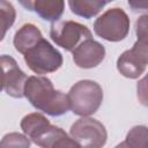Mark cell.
Instances as JSON below:
<instances>
[{
  "mask_svg": "<svg viewBox=\"0 0 148 148\" xmlns=\"http://www.w3.org/2000/svg\"><path fill=\"white\" fill-rule=\"evenodd\" d=\"M24 97L35 109L51 117L62 116L71 109L68 96L56 90L52 81L45 76H29L24 86Z\"/></svg>",
  "mask_w": 148,
  "mask_h": 148,
  "instance_id": "1",
  "label": "cell"
},
{
  "mask_svg": "<svg viewBox=\"0 0 148 148\" xmlns=\"http://www.w3.org/2000/svg\"><path fill=\"white\" fill-rule=\"evenodd\" d=\"M69 108L76 116L88 117L97 112L103 102V89L92 80H81L74 83L68 94Z\"/></svg>",
  "mask_w": 148,
  "mask_h": 148,
  "instance_id": "2",
  "label": "cell"
},
{
  "mask_svg": "<svg viewBox=\"0 0 148 148\" xmlns=\"http://www.w3.org/2000/svg\"><path fill=\"white\" fill-rule=\"evenodd\" d=\"M27 66L36 74L43 75L58 71L62 66L61 53L45 38H42L23 54Z\"/></svg>",
  "mask_w": 148,
  "mask_h": 148,
  "instance_id": "3",
  "label": "cell"
},
{
  "mask_svg": "<svg viewBox=\"0 0 148 148\" xmlns=\"http://www.w3.org/2000/svg\"><path fill=\"white\" fill-rule=\"evenodd\" d=\"M94 31L108 42H120L128 35L130 17L121 8H110L96 18Z\"/></svg>",
  "mask_w": 148,
  "mask_h": 148,
  "instance_id": "4",
  "label": "cell"
},
{
  "mask_svg": "<svg viewBox=\"0 0 148 148\" xmlns=\"http://www.w3.org/2000/svg\"><path fill=\"white\" fill-rule=\"evenodd\" d=\"M51 39L66 51L73 52L82 42L92 38L91 31L75 21H57L50 29Z\"/></svg>",
  "mask_w": 148,
  "mask_h": 148,
  "instance_id": "5",
  "label": "cell"
},
{
  "mask_svg": "<svg viewBox=\"0 0 148 148\" xmlns=\"http://www.w3.org/2000/svg\"><path fill=\"white\" fill-rule=\"evenodd\" d=\"M69 134L80 147L101 148L106 143L108 133L105 126L97 119L82 117L69 130Z\"/></svg>",
  "mask_w": 148,
  "mask_h": 148,
  "instance_id": "6",
  "label": "cell"
},
{
  "mask_svg": "<svg viewBox=\"0 0 148 148\" xmlns=\"http://www.w3.org/2000/svg\"><path fill=\"white\" fill-rule=\"evenodd\" d=\"M2 67V90L14 97L22 98L24 96V86L27 82V74L18 67L16 60L7 54L1 56Z\"/></svg>",
  "mask_w": 148,
  "mask_h": 148,
  "instance_id": "7",
  "label": "cell"
},
{
  "mask_svg": "<svg viewBox=\"0 0 148 148\" xmlns=\"http://www.w3.org/2000/svg\"><path fill=\"white\" fill-rule=\"evenodd\" d=\"M105 58L104 46L92 38L86 39L73 51L74 64L84 69L97 67Z\"/></svg>",
  "mask_w": 148,
  "mask_h": 148,
  "instance_id": "8",
  "label": "cell"
},
{
  "mask_svg": "<svg viewBox=\"0 0 148 148\" xmlns=\"http://www.w3.org/2000/svg\"><path fill=\"white\" fill-rule=\"evenodd\" d=\"M31 141L43 148H56V147H80L72 136H69L62 128L49 124L45 126Z\"/></svg>",
  "mask_w": 148,
  "mask_h": 148,
  "instance_id": "9",
  "label": "cell"
},
{
  "mask_svg": "<svg viewBox=\"0 0 148 148\" xmlns=\"http://www.w3.org/2000/svg\"><path fill=\"white\" fill-rule=\"evenodd\" d=\"M136 42L130 49V53L143 66L148 65V14L141 15L135 22Z\"/></svg>",
  "mask_w": 148,
  "mask_h": 148,
  "instance_id": "10",
  "label": "cell"
},
{
  "mask_svg": "<svg viewBox=\"0 0 148 148\" xmlns=\"http://www.w3.org/2000/svg\"><path fill=\"white\" fill-rule=\"evenodd\" d=\"M43 38L40 30L32 23L23 24L14 35L13 44L17 52L24 54L30 47Z\"/></svg>",
  "mask_w": 148,
  "mask_h": 148,
  "instance_id": "11",
  "label": "cell"
},
{
  "mask_svg": "<svg viewBox=\"0 0 148 148\" xmlns=\"http://www.w3.org/2000/svg\"><path fill=\"white\" fill-rule=\"evenodd\" d=\"M65 10V0H35L34 12L44 21L57 22Z\"/></svg>",
  "mask_w": 148,
  "mask_h": 148,
  "instance_id": "12",
  "label": "cell"
},
{
  "mask_svg": "<svg viewBox=\"0 0 148 148\" xmlns=\"http://www.w3.org/2000/svg\"><path fill=\"white\" fill-rule=\"evenodd\" d=\"M114 0H68L71 12L86 20L96 16L105 5Z\"/></svg>",
  "mask_w": 148,
  "mask_h": 148,
  "instance_id": "13",
  "label": "cell"
},
{
  "mask_svg": "<svg viewBox=\"0 0 148 148\" xmlns=\"http://www.w3.org/2000/svg\"><path fill=\"white\" fill-rule=\"evenodd\" d=\"M117 69L123 76L127 79H138L146 71V66L141 65L130 53V51L126 50L117 59Z\"/></svg>",
  "mask_w": 148,
  "mask_h": 148,
  "instance_id": "14",
  "label": "cell"
},
{
  "mask_svg": "<svg viewBox=\"0 0 148 148\" xmlns=\"http://www.w3.org/2000/svg\"><path fill=\"white\" fill-rule=\"evenodd\" d=\"M49 124L50 121L44 114L38 113V112H32V113L24 116L20 125H21V130L23 131V133L29 139H32Z\"/></svg>",
  "mask_w": 148,
  "mask_h": 148,
  "instance_id": "15",
  "label": "cell"
},
{
  "mask_svg": "<svg viewBox=\"0 0 148 148\" xmlns=\"http://www.w3.org/2000/svg\"><path fill=\"white\" fill-rule=\"evenodd\" d=\"M117 147H131V148H148V127L143 125L134 126L130 130L124 142Z\"/></svg>",
  "mask_w": 148,
  "mask_h": 148,
  "instance_id": "16",
  "label": "cell"
},
{
  "mask_svg": "<svg viewBox=\"0 0 148 148\" xmlns=\"http://www.w3.org/2000/svg\"><path fill=\"white\" fill-rule=\"evenodd\" d=\"M0 14H1V28H2L1 39H3L7 30L15 22L16 12L10 2H8L7 0H0Z\"/></svg>",
  "mask_w": 148,
  "mask_h": 148,
  "instance_id": "17",
  "label": "cell"
},
{
  "mask_svg": "<svg viewBox=\"0 0 148 148\" xmlns=\"http://www.w3.org/2000/svg\"><path fill=\"white\" fill-rule=\"evenodd\" d=\"M0 146L1 147H25L27 148L30 146V141L25 134L8 133L2 138Z\"/></svg>",
  "mask_w": 148,
  "mask_h": 148,
  "instance_id": "18",
  "label": "cell"
},
{
  "mask_svg": "<svg viewBox=\"0 0 148 148\" xmlns=\"http://www.w3.org/2000/svg\"><path fill=\"white\" fill-rule=\"evenodd\" d=\"M136 97L140 104L148 108V73L136 83Z\"/></svg>",
  "mask_w": 148,
  "mask_h": 148,
  "instance_id": "19",
  "label": "cell"
},
{
  "mask_svg": "<svg viewBox=\"0 0 148 148\" xmlns=\"http://www.w3.org/2000/svg\"><path fill=\"white\" fill-rule=\"evenodd\" d=\"M127 3L135 13L148 12V0H127Z\"/></svg>",
  "mask_w": 148,
  "mask_h": 148,
  "instance_id": "20",
  "label": "cell"
},
{
  "mask_svg": "<svg viewBox=\"0 0 148 148\" xmlns=\"http://www.w3.org/2000/svg\"><path fill=\"white\" fill-rule=\"evenodd\" d=\"M22 7H24L27 10H30V12H34V2L35 0H17Z\"/></svg>",
  "mask_w": 148,
  "mask_h": 148,
  "instance_id": "21",
  "label": "cell"
}]
</instances>
